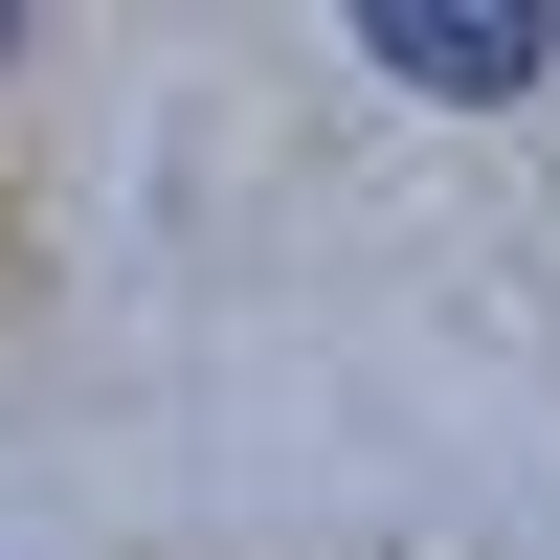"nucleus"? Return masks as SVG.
<instances>
[{
	"mask_svg": "<svg viewBox=\"0 0 560 560\" xmlns=\"http://www.w3.org/2000/svg\"><path fill=\"white\" fill-rule=\"evenodd\" d=\"M359 45H382L427 113H516V90L560 68V0H337Z\"/></svg>",
	"mask_w": 560,
	"mask_h": 560,
	"instance_id": "nucleus-1",
	"label": "nucleus"
},
{
	"mask_svg": "<svg viewBox=\"0 0 560 560\" xmlns=\"http://www.w3.org/2000/svg\"><path fill=\"white\" fill-rule=\"evenodd\" d=\"M0 68H23V0H0Z\"/></svg>",
	"mask_w": 560,
	"mask_h": 560,
	"instance_id": "nucleus-2",
	"label": "nucleus"
}]
</instances>
